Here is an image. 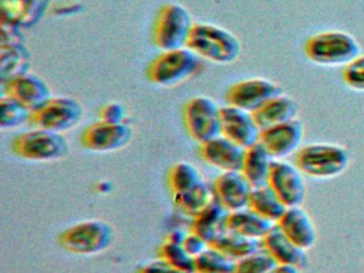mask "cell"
Listing matches in <instances>:
<instances>
[{
	"label": "cell",
	"instance_id": "obj_1",
	"mask_svg": "<svg viewBox=\"0 0 364 273\" xmlns=\"http://www.w3.org/2000/svg\"><path fill=\"white\" fill-rule=\"evenodd\" d=\"M187 48L219 64L233 63L240 57V40L229 30L210 23H195Z\"/></svg>",
	"mask_w": 364,
	"mask_h": 273
},
{
	"label": "cell",
	"instance_id": "obj_2",
	"mask_svg": "<svg viewBox=\"0 0 364 273\" xmlns=\"http://www.w3.org/2000/svg\"><path fill=\"white\" fill-rule=\"evenodd\" d=\"M295 164L308 176L318 179L334 178L348 168L349 154L341 145L313 143L297 151Z\"/></svg>",
	"mask_w": 364,
	"mask_h": 273
},
{
	"label": "cell",
	"instance_id": "obj_3",
	"mask_svg": "<svg viewBox=\"0 0 364 273\" xmlns=\"http://www.w3.org/2000/svg\"><path fill=\"white\" fill-rule=\"evenodd\" d=\"M304 53L311 62L318 65H347L359 55L360 46L350 34L325 31L306 41Z\"/></svg>",
	"mask_w": 364,
	"mask_h": 273
},
{
	"label": "cell",
	"instance_id": "obj_4",
	"mask_svg": "<svg viewBox=\"0 0 364 273\" xmlns=\"http://www.w3.org/2000/svg\"><path fill=\"white\" fill-rule=\"evenodd\" d=\"M114 228L104 220H87L65 228L59 235V245L70 253L97 255L109 249Z\"/></svg>",
	"mask_w": 364,
	"mask_h": 273
},
{
	"label": "cell",
	"instance_id": "obj_5",
	"mask_svg": "<svg viewBox=\"0 0 364 273\" xmlns=\"http://www.w3.org/2000/svg\"><path fill=\"white\" fill-rule=\"evenodd\" d=\"M11 149L23 159L40 162L63 159L70 151L69 142L63 134L41 128L16 136L12 140Z\"/></svg>",
	"mask_w": 364,
	"mask_h": 273
},
{
	"label": "cell",
	"instance_id": "obj_6",
	"mask_svg": "<svg viewBox=\"0 0 364 273\" xmlns=\"http://www.w3.org/2000/svg\"><path fill=\"white\" fill-rule=\"evenodd\" d=\"M193 25L191 12L182 4H166L159 10L155 21L154 44L163 51L185 48Z\"/></svg>",
	"mask_w": 364,
	"mask_h": 273
},
{
	"label": "cell",
	"instance_id": "obj_7",
	"mask_svg": "<svg viewBox=\"0 0 364 273\" xmlns=\"http://www.w3.org/2000/svg\"><path fill=\"white\" fill-rule=\"evenodd\" d=\"M198 68V58L191 49L163 51L146 68L151 82L161 87H174L188 79Z\"/></svg>",
	"mask_w": 364,
	"mask_h": 273
},
{
	"label": "cell",
	"instance_id": "obj_8",
	"mask_svg": "<svg viewBox=\"0 0 364 273\" xmlns=\"http://www.w3.org/2000/svg\"><path fill=\"white\" fill-rule=\"evenodd\" d=\"M184 122L189 136L199 144L221 136V108L206 96H197L187 102Z\"/></svg>",
	"mask_w": 364,
	"mask_h": 273
},
{
	"label": "cell",
	"instance_id": "obj_9",
	"mask_svg": "<svg viewBox=\"0 0 364 273\" xmlns=\"http://www.w3.org/2000/svg\"><path fill=\"white\" fill-rule=\"evenodd\" d=\"M84 108L71 97H53L41 108L31 111L29 123L35 128L63 132L73 129L82 122Z\"/></svg>",
	"mask_w": 364,
	"mask_h": 273
},
{
	"label": "cell",
	"instance_id": "obj_10",
	"mask_svg": "<svg viewBox=\"0 0 364 273\" xmlns=\"http://www.w3.org/2000/svg\"><path fill=\"white\" fill-rule=\"evenodd\" d=\"M281 94L282 90L277 83L265 78H251L232 85L225 100L229 106L253 113Z\"/></svg>",
	"mask_w": 364,
	"mask_h": 273
},
{
	"label": "cell",
	"instance_id": "obj_11",
	"mask_svg": "<svg viewBox=\"0 0 364 273\" xmlns=\"http://www.w3.org/2000/svg\"><path fill=\"white\" fill-rule=\"evenodd\" d=\"M304 173L296 164L284 159H274L270 168L267 185L274 190L283 204L289 207L300 206L306 196Z\"/></svg>",
	"mask_w": 364,
	"mask_h": 273
},
{
	"label": "cell",
	"instance_id": "obj_12",
	"mask_svg": "<svg viewBox=\"0 0 364 273\" xmlns=\"http://www.w3.org/2000/svg\"><path fill=\"white\" fill-rule=\"evenodd\" d=\"M133 139L129 124H110L99 121L91 124L82 134L84 147L99 153H109L124 149Z\"/></svg>",
	"mask_w": 364,
	"mask_h": 273
},
{
	"label": "cell",
	"instance_id": "obj_13",
	"mask_svg": "<svg viewBox=\"0 0 364 273\" xmlns=\"http://www.w3.org/2000/svg\"><path fill=\"white\" fill-rule=\"evenodd\" d=\"M221 134L248 149L259 142L261 129L252 113L228 105L221 108Z\"/></svg>",
	"mask_w": 364,
	"mask_h": 273
},
{
	"label": "cell",
	"instance_id": "obj_14",
	"mask_svg": "<svg viewBox=\"0 0 364 273\" xmlns=\"http://www.w3.org/2000/svg\"><path fill=\"white\" fill-rule=\"evenodd\" d=\"M304 136V126L299 119H291L280 125L261 130L259 142L274 159H284L297 151Z\"/></svg>",
	"mask_w": 364,
	"mask_h": 273
},
{
	"label": "cell",
	"instance_id": "obj_15",
	"mask_svg": "<svg viewBox=\"0 0 364 273\" xmlns=\"http://www.w3.org/2000/svg\"><path fill=\"white\" fill-rule=\"evenodd\" d=\"M199 153L204 161L223 172H242L246 149L221 134L200 144Z\"/></svg>",
	"mask_w": 364,
	"mask_h": 273
},
{
	"label": "cell",
	"instance_id": "obj_16",
	"mask_svg": "<svg viewBox=\"0 0 364 273\" xmlns=\"http://www.w3.org/2000/svg\"><path fill=\"white\" fill-rule=\"evenodd\" d=\"M215 198L230 213L249 206L253 187L242 172H223L214 181Z\"/></svg>",
	"mask_w": 364,
	"mask_h": 273
},
{
	"label": "cell",
	"instance_id": "obj_17",
	"mask_svg": "<svg viewBox=\"0 0 364 273\" xmlns=\"http://www.w3.org/2000/svg\"><path fill=\"white\" fill-rule=\"evenodd\" d=\"M6 95L24 105L31 111L37 110L53 98L48 83L37 75L26 74L3 83Z\"/></svg>",
	"mask_w": 364,
	"mask_h": 273
},
{
	"label": "cell",
	"instance_id": "obj_18",
	"mask_svg": "<svg viewBox=\"0 0 364 273\" xmlns=\"http://www.w3.org/2000/svg\"><path fill=\"white\" fill-rule=\"evenodd\" d=\"M262 247L278 264L297 267L300 270L308 268L310 262L306 250L294 243L277 224L262 239Z\"/></svg>",
	"mask_w": 364,
	"mask_h": 273
},
{
	"label": "cell",
	"instance_id": "obj_19",
	"mask_svg": "<svg viewBox=\"0 0 364 273\" xmlns=\"http://www.w3.org/2000/svg\"><path fill=\"white\" fill-rule=\"evenodd\" d=\"M277 225L304 250H310L317 241V230L312 218L300 206L289 207Z\"/></svg>",
	"mask_w": 364,
	"mask_h": 273
},
{
	"label": "cell",
	"instance_id": "obj_20",
	"mask_svg": "<svg viewBox=\"0 0 364 273\" xmlns=\"http://www.w3.org/2000/svg\"><path fill=\"white\" fill-rule=\"evenodd\" d=\"M50 0H0L1 21L33 28L41 21Z\"/></svg>",
	"mask_w": 364,
	"mask_h": 273
},
{
	"label": "cell",
	"instance_id": "obj_21",
	"mask_svg": "<svg viewBox=\"0 0 364 273\" xmlns=\"http://www.w3.org/2000/svg\"><path fill=\"white\" fill-rule=\"evenodd\" d=\"M229 213L230 211L215 198L204 210L193 217L191 232L201 236L210 245L213 241L227 232Z\"/></svg>",
	"mask_w": 364,
	"mask_h": 273
},
{
	"label": "cell",
	"instance_id": "obj_22",
	"mask_svg": "<svg viewBox=\"0 0 364 273\" xmlns=\"http://www.w3.org/2000/svg\"><path fill=\"white\" fill-rule=\"evenodd\" d=\"M276 223L262 217L252 209L232 211L228 217L227 228L229 232L262 240Z\"/></svg>",
	"mask_w": 364,
	"mask_h": 273
},
{
	"label": "cell",
	"instance_id": "obj_23",
	"mask_svg": "<svg viewBox=\"0 0 364 273\" xmlns=\"http://www.w3.org/2000/svg\"><path fill=\"white\" fill-rule=\"evenodd\" d=\"M31 66V55L24 43L0 44L1 82L6 83L29 74Z\"/></svg>",
	"mask_w": 364,
	"mask_h": 273
},
{
	"label": "cell",
	"instance_id": "obj_24",
	"mask_svg": "<svg viewBox=\"0 0 364 273\" xmlns=\"http://www.w3.org/2000/svg\"><path fill=\"white\" fill-rule=\"evenodd\" d=\"M296 102L289 96L281 95L270 100L252 113L259 129L264 130L295 119Z\"/></svg>",
	"mask_w": 364,
	"mask_h": 273
},
{
	"label": "cell",
	"instance_id": "obj_25",
	"mask_svg": "<svg viewBox=\"0 0 364 273\" xmlns=\"http://www.w3.org/2000/svg\"><path fill=\"white\" fill-rule=\"evenodd\" d=\"M274 160L261 142L246 149L242 172L253 188L267 185Z\"/></svg>",
	"mask_w": 364,
	"mask_h": 273
},
{
	"label": "cell",
	"instance_id": "obj_26",
	"mask_svg": "<svg viewBox=\"0 0 364 273\" xmlns=\"http://www.w3.org/2000/svg\"><path fill=\"white\" fill-rule=\"evenodd\" d=\"M210 247L223 252L228 257L237 260L251 255L262 249V240L248 238L235 232H227L210 243Z\"/></svg>",
	"mask_w": 364,
	"mask_h": 273
},
{
	"label": "cell",
	"instance_id": "obj_27",
	"mask_svg": "<svg viewBox=\"0 0 364 273\" xmlns=\"http://www.w3.org/2000/svg\"><path fill=\"white\" fill-rule=\"evenodd\" d=\"M248 207L262 217L276 224L287 209L282 200L268 185L253 188Z\"/></svg>",
	"mask_w": 364,
	"mask_h": 273
},
{
	"label": "cell",
	"instance_id": "obj_28",
	"mask_svg": "<svg viewBox=\"0 0 364 273\" xmlns=\"http://www.w3.org/2000/svg\"><path fill=\"white\" fill-rule=\"evenodd\" d=\"M214 200V190L210 189L206 183L187 191L173 193V200L176 206L193 217L199 215Z\"/></svg>",
	"mask_w": 364,
	"mask_h": 273
},
{
	"label": "cell",
	"instance_id": "obj_29",
	"mask_svg": "<svg viewBox=\"0 0 364 273\" xmlns=\"http://www.w3.org/2000/svg\"><path fill=\"white\" fill-rule=\"evenodd\" d=\"M169 183L173 193L187 191L205 183L197 166L189 162H178L169 173Z\"/></svg>",
	"mask_w": 364,
	"mask_h": 273
},
{
	"label": "cell",
	"instance_id": "obj_30",
	"mask_svg": "<svg viewBox=\"0 0 364 273\" xmlns=\"http://www.w3.org/2000/svg\"><path fill=\"white\" fill-rule=\"evenodd\" d=\"M31 111L11 96L0 98V127L3 130L14 129L31 121Z\"/></svg>",
	"mask_w": 364,
	"mask_h": 273
},
{
	"label": "cell",
	"instance_id": "obj_31",
	"mask_svg": "<svg viewBox=\"0 0 364 273\" xmlns=\"http://www.w3.org/2000/svg\"><path fill=\"white\" fill-rule=\"evenodd\" d=\"M236 262L210 247L196 258L195 273H234Z\"/></svg>",
	"mask_w": 364,
	"mask_h": 273
},
{
	"label": "cell",
	"instance_id": "obj_32",
	"mask_svg": "<svg viewBox=\"0 0 364 273\" xmlns=\"http://www.w3.org/2000/svg\"><path fill=\"white\" fill-rule=\"evenodd\" d=\"M159 256L178 270L195 273L196 258L186 251L182 243L166 241L159 249Z\"/></svg>",
	"mask_w": 364,
	"mask_h": 273
},
{
	"label": "cell",
	"instance_id": "obj_33",
	"mask_svg": "<svg viewBox=\"0 0 364 273\" xmlns=\"http://www.w3.org/2000/svg\"><path fill=\"white\" fill-rule=\"evenodd\" d=\"M277 264L276 260L262 247L255 253L237 260L234 273H270Z\"/></svg>",
	"mask_w": 364,
	"mask_h": 273
},
{
	"label": "cell",
	"instance_id": "obj_34",
	"mask_svg": "<svg viewBox=\"0 0 364 273\" xmlns=\"http://www.w3.org/2000/svg\"><path fill=\"white\" fill-rule=\"evenodd\" d=\"M343 80L350 89L364 92V55H358L345 66Z\"/></svg>",
	"mask_w": 364,
	"mask_h": 273
},
{
	"label": "cell",
	"instance_id": "obj_35",
	"mask_svg": "<svg viewBox=\"0 0 364 273\" xmlns=\"http://www.w3.org/2000/svg\"><path fill=\"white\" fill-rule=\"evenodd\" d=\"M127 117V109L122 104L119 102H110L106 105L100 111V119L101 121L110 124L124 123Z\"/></svg>",
	"mask_w": 364,
	"mask_h": 273
},
{
	"label": "cell",
	"instance_id": "obj_36",
	"mask_svg": "<svg viewBox=\"0 0 364 273\" xmlns=\"http://www.w3.org/2000/svg\"><path fill=\"white\" fill-rule=\"evenodd\" d=\"M182 245H184L186 251L195 258L201 255L202 253H204V252L210 247L208 241L204 240L201 236L193 232H189V234L185 237Z\"/></svg>",
	"mask_w": 364,
	"mask_h": 273
},
{
	"label": "cell",
	"instance_id": "obj_37",
	"mask_svg": "<svg viewBox=\"0 0 364 273\" xmlns=\"http://www.w3.org/2000/svg\"><path fill=\"white\" fill-rule=\"evenodd\" d=\"M139 273H186L184 271L178 270L176 267L170 264L169 262L161 259L153 260L146 266L140 269Z\"/></svg>",
	"mask_w": 364,
	"mask_h": 273
},
{
	"label": "cell",
	"instance_id": "obj_38",
	"mask_svg": "<svg viewBox=\"0 0 364 273\" xmlns=\"http://www.w3.org/2000/svg\"><path fill=\"white\" fill-rule=\"evenodd\" d=\"M78 4H70V6H61L56 11V15H65V16H70V15L77 13L80 10Z\"/></svg>",
	"mask_w": 364,
	"mask_h": 273
},
{
	"label": "cell",
	"instance_id": "obj_39",
	"mask_svg": "<svg viewBox=\"0 0 364 273\" xmlns=\"http://www.w3.org/2000/svg\"><path fill=\"white\" fill-rule=\"evenodd\" d=\"M300 269L297 267L289 266V264H277L276 268L270 273H300Z\"/></svg>",
	"mask_w": 364,
	"mask_h": 273
},
{
	"label": "cell",
	"instance_id": "obj_40",
	"mask_svg": "<svg viewBox=\"0 0 364 273\" xmlns=\"http://www.w3.org/2000/svg\"><path fill=\"white\" fill-rule=\"evenodd\" d=\"M186 236V234H183L180 230H176V232H171L170 236L168 237V241H171V242L176 243H183V241H184L185 237Z\"/></svg>",
	"mask_w": 364,
	"mask_h": 273
}]
</instances>
